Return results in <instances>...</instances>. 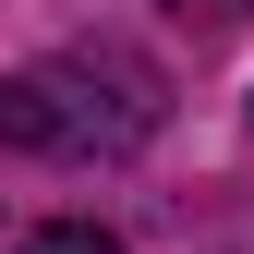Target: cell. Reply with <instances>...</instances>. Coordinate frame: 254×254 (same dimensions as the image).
I'll return each instance as SVG.
<instances>
[{
    "label": "cell",
    "instance_id": "6da1fadb",
    "mask_svg": "<svg viewBox=\"0 0 254 254\" xmlns=\"http://www.w3.org/2000/svg\"><path fill=\"white\" fill-rule=\"evenodd\" d=\"M157 133V73L133 49H61L0 85V145L24 157H133Z\"/></svg>",
    "mask_w": 254,
    "mask_h": 254
},
{
    "label": "cell",
    "instance_id": "3957f363",
    "mask_svg": "<svg viewBox=\"0 0 254 254\" xmlns=\"http://www.w3.org/2000/svg\"><path fill=\"white\" fill-rule=\"evenodd\" d=\"M254 0H170V24H194V37H218V24H242Z\"/></svg>",
    "mask_w": 254,
    "mask_h": 254
},
{
    "label": "cell",
    "instance_id": "7a4b0ae2",
    "mask_svg": "<svg viewBox=\"0 0 254 254\" xmlns=\"http://www.w3.org/2000/svg\"><path fill=\"white\" fill-rule=\"evenodd\" d=\"M24 254H121L97 218H49V230H24Z\"/></svg>",
    "mask_w": 254,
    "mask_h": 254
}]
</instances>
